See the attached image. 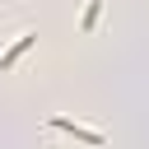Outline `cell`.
Returning <instances> with one entry per match:
<instances>
[{"mask_svg": "<svg viewBox=\"0 0 149 149\" xmlns=\"http://www.w3.org/2000/svg\"><path fill=\"white\" fill-rule=\"evenodd\" d=\"M28 42H33V37H19V42H14V51H5V61H0V65H14V56H19V51H23Z\"/></svg>", "mask_w": 149, "mask_h": 149, "instance_id": "6da1fadb", "label": "cell"}]
</instances>
